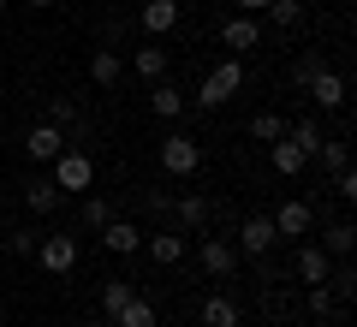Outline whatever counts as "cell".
Segmentation results:
<instances>
[{"instance_id": "obj_18", "label": "cell", "mask_w": 357, "mask_h": 327, "mask_svg": "<svg viewBox=\"0 0 357 327\" xmlns=\"http://www.w3.org/2000/svg\"><path fill=\"white\" fill-rule=\"evenodd\" d=\"M167 66H173V60H167V48H137V54H131V72L149 77V84H161Z\"/></svg>"}, {"instance_id": "obj_1", "label": "cell", "mask_w": 357, "mask_h": 327, "mask_svg": "<svg viewBox=\"0 0 357 327\" xmlns=\"http://www.w3.org/2000/svg\"><path fill=\"white\" fill-rule=\"evenodd\" d=\"M238 89H244V60L232 54V60H220L215 72L203 77V89H197V107H227Z\"/></svg>"}, {"instance_id": "obj_14", "label": "cell", "mask_w": 357, "mask_h": 327, "mask_svg": "<svg viewBox=\"0 0 357 327\" xmlns=\"http://www.w3.org/2000/svg\"><path fill=\"white\" fill-rule=\"evenodd\" d=\"M102 244H107L114 256H137V250H143V232L131 227V220H107V227H102Z\"/></svg>"}, {"instance_id": "obj_22", "label": "cell", "mask_w": 357, "mask_h": 327, "mask_svg": "<svg viewBox=\"0 0 357 327\" xmlns=\"http://www.w3.org/2000/svg\"><path fill=\"white\" fill-rule=\"evenodd\" d=\"M286 131H292V119H286V114H274V107L250 119V137H262V143H280Z\"/></svg>"}, {"instance_id": "obj_12", "label": "cell", "mask_w": 357, "mask_h": 327, "mask_svg": "<svg viewBox=\"0 0 357 327\" xmlns=\"http://www.w3.org/2000/svg\"><path fill=\"white\" fill-rule=\"evenodd\" d=\"M143 250H149L155 268H178L185 262V238H178V232H155V238H143Z\"/></svg>"}, {"instance_id": "obj_15", "label": "cell", "mask_w": 357, "mask_h": 327, "mask_svg": "<svg viewBox=\"0 0 357 327\" xmlns=\"http://www.w3.org/2000/svg\"><path fill=\"white\" fill-rule=\"evenodd\" d=\"M119 77H126V60H119L114 48H96V54H89V84H102V89H114Z\"/></svg>"}, {"instance_id": "obj_37", "label": "cell", "mask_w": 357, "mask_h": 327, "mask_svg": "<svg viewBox=\"0 0 357 327\" xmlns=\"http://www.w3.org/2000/svg\"><path fill=\"white\" fill-rule=\"evenodd\" d=\"M0 13H6V0H0Z\"/></svg>"}, {"instance_id": "obj_31", "label": "cell", "mask_w": 357, "mask_h": 327, "mask_svg": "<svg viewBox=\"0 0 357 327\" xmlns=\"http://www.w3.org/2000/svg\"><path fill=\"white\" fill-rule=\"evenodd\" d=\"M310 310L328 321V315H333V286H310Z\"/></svg>"}, {"instance_id": "obj_5", "label": "cell", "mask_w": 357, "mask_h": 327, "mask_svg": "<svg viewBox=\"0 0 357 327\" xmlns=\"http://www.w3.org/2000/svg\"><path fill=\"white\" fill-rule=\"evenodd\" d=\"M268 220H274V238H310L316 232V208L310 202H280Z\"/></svg>"}, {"instance_id": "obj_34", "label": "cell", "mask_w": 357, "mask_h": 327, "mask_svg": "<svg viewBox=\"0 0 357 327\" xmlns=\"http://www.w3.org/2000/svg\"><path fill=\"white\" fill-rule=\"evenodd\" d=\"M316 72H321V54H304V60L292 66V84H310V77H316Z\"/></svg>"}, {"instance_id": "obj_32", "label": "cell", "mask_w": 357, "mask_h": 327, "mask_svg": "<svg viewBox=\"0 0 357 327\" xmlns=\"http://www.w3.org/2000/svg\"><path fill=\"white\" fill-rule=\"evenodd\" d=\"M333 197H340V202H351V197H357V178H351V167H340V173H333Z\"/></svg>"}, {"instance_id": "obj_21", "label": "cell", "mask_w": 357, "mask_h": 327, "mask_svg": "<svg viewBox=\"0 0 357 327\" xmlns=\"http://www.w3.org/2000/svg\"><path fill=\"white\" fill-rule=\"evenodd\" d=\"M114 321H119V327H155L161 315H155V303L143 298V291H131V303H126V310L114 315Z\"/></svg>"}, {"instance_id": "obj_36", "label": "cell", "mask_w": 357, "mask_h": 327, "mask_svg": "<svg viewBox=\"0 0 357 327\" xmlns=\"http://www.w3.org/2000/svg\"><path fill=\"white\" fill-rule=\"evenodd\" d=\"M24 6H30V13H48V6H54V0H24Z\"/></svg>"}, {"instance_id": "obj_33", "label": "cell", "mask_w": 357, "mask_h": 327, "mask_svg": "<svg viewBox=\"0 0 357 327\" xmlns=\"http://www.w3.org/2000/svg\"><path fill=\"white\" fill-rule=\"evenodd\" d=\"M36 232H13V238H6V250H13V256H36Z\"/></svg>"}, {"instance_id": "obj_27", "label": "cell", "mask_w": 357, "mask_h": 327, "mask_svg": "<svg viewBox=\"0 0 357 327\" xmlns=\"http://www.w3.org/2000/svg\"><path fill=\"white\" fill-rule=\"evenodd\" d=\"M310 161H321L328 173H340V167H351V155H345V143H340V137H321V149L310 155Z\"/></svg>"}, {"instance_id": "obj_7", "label": "cell", "mask_w": 357, "mask_h": 327, "mask_svg": "<svg viewBox=\"0 0 357 327\" xmlns=\"http://www.w3.org/2000/svg\"><path fill=\"white\" fill-rule=\"evenodd\" d=\"M292 268H298V280H304V286H328V274H333V256L321 250V244H298Z\"/></svg>"}, {"instance_id": "obj_35", "label": "cell", "mask_w": 357, "mask_h": 327, "mask_svg": "<svg viewBox=\"0 0 357 327\" xmlns=\"http://www.w3.org/2000/svg\"><path fill=\"white\" fill-rule=\"evenodd\" d=\"M238 13H250V18H256V13H268V0H238Z\"/></svg>"}, {"instance_id": "obj_29", "label": "cell", "mask_w": 357, "mask_h": 327, "mask_svg": "<svg viewBox=\"0 0 357 327\" xmlns=\"http://www.w3.org/2000/svg\"><path fill=\"white\" fill-rule=\"evenodd\" d=\"M107 220H114V208H107L102 197H84V227H89V232H102Z\"/></svg>"}, {"instance_id": "obj_26", "label": "cell", "mask_w": 357, "mask_h": 327, "mask_svg": "<svg viewBox=\"0 0 357 327\" xmlns=\"http://www.w3.org/2000/svg\"><path fill=\"white\" fill-rule=\"evenodd\" d=\"M178 227H208V197H178Z\"/></svg>"}, {"instance_id": "obj_8", "label": "cell", "mask_w": 357, "mask_h": 327, "mask_svg": "<svg viewBox=\"0 0 357 327\" xmlns=\"http://www.w3.org/2000/svg\"><path fill=\"white\" fill-rule=\"evenodd\" d=\"M220 42H227L232 54H250L256 42H262V24H256L250 13H232V18H220Z\"/></svg>"}, {"instance_id": "obj_25", "label": "cell", "mask_w": 357, "mask_h": 327, "mask_svg": "<svg viewBox=\"0 0 357 327\" xmlns=\"http://www.w3.org/2000/svg\"><path fill=\"white\" fill-rule=\"evenodd\" d=\"M268 18H274L280 30H298L304 24V0H268Z\"/></svg>"}, {"instance_id": "obj_4", "label": "cell", "mask_w": 357, "mask_h": 327, "mask_svg": "<svg viewBox=\"0 0 357 327\" xmlns=\"http://www.w3.org/2000/svg\"><path fill=\"white\" fill-rule=\"evenodd\" d=\"M36 268L42 274H72L77 268V238L72 232H48V238L36 244Z\"/></svg>"}, {"instance_id": "obj_6", "label": "cell", "mask_w": 357, "mask_h": 327, "mask_svg": "<svg viewBox=\"0 0 357 327\" xmlns=\"http://www.w3.org/2000/svg\"><path fill=\"white\" fill-rule=\"evenodd\" d=\"M304 89H310V101H316L321 114H340V107H345V77L333 72V66H321V72L310 77Z\"/></svg>"}, {"instance_id": "obj_17", "label": "cell", "mask_w": 357, "mask_h": 327, "mask_svg": "<svg viewBox=\"0 0 357 327\" xmlns=\"http://www.w3.org/2000/svg\"><path fill=\"white\" fill-rule=\"evenodd\" d=\"M268 149H274V173H280V178H298V173H304V167H310V155L298 149L292 137H280V143H268Z\"/></svg>"}, {"instance_id": "obj_24", "label": "cell", "mask_w": 357, "mask_h": 327, "mask_svg": "<svg viewBox=\"0 0 357 327\" xmlns=\"http://www.w3.org/2000/svg\"><path fill=\"white\" fill-rule=\"evenodd\" d=\"M351 244H357L351 220H333V227L321 232V250H328V256H351Z\"/></svg>"}, {"instance_id": "obj_2", "label": "cell", "mask_w": 357, "mask_h": 327, "mask_svg": "<svg viewBox=\"0 0 357 327\" xmlns=\"http://www.w3.org/2000/svg\"><path fill=\"white\" fill-rule=\"evenodd\" d=\"M48 167H54V185H60V190H89V185H96V161H89L84 149H72V143H66Z\"/></svg>"}, {"instance_id": "obj_9", "label": "cell", "mask_w": 357, "mask_h": 327, "mask_svg": "<svg viewBox=\"0 0 357 327\" xmlns=\"http://www.w3.org/2000/svg\"><path fill=\"white\" fill-rule=\"evenodd\" d=\"M268 250H274V220L268 214H250L238 227V256H268Z\"/></svg>"}, {"instance_id": "obj_20", "label": "cell", "mask_w": 357, "mask_h": 327, "mask_svg": "<svg viewBox=\"0 0 357 327\" xmlns=\"http://www.w3.org/2000/svg\"><path fill=\"white\" fill-rule=\"evenodd\" d=\"M149 107H155L161 119H185V96H178V89L167 84V77H161V84L149 89Z\"/></svg>"}, {"instance_id": "obj_10", "label": "cell", "mask_w": 357, "mask_h": 327, "mask_svg": "<svg viewBox=\"0 0 357 327\" xmlns=\"http://www.w3.org/2000/svg\"><path fill=\"white\" fill-rule=\"evenodd\" d=\"M197 256H203V268H208L215 280H232V274H238V244H227V238H203V250H197Z\"/></svg>"}, {"instance_id": "obj_23", "label": "cell", "mask_w": 357, "mask_h": 327, "mask_svg": "<svg viewBox=\"0 0 357 327\" xmlns=\"http://www.w3.org/2000/svg\"><path fill=\"white\" fill-rule=\"evenodd\" d=\"M131 291H137L131 280H102V315H107V321H114V315L131 303Z\"/></svg>"}, {"instance_id": "obj_28", "label": "cell", "mask_w": 357, "mask_h": 327, "mask_svg": "<svg viewBox=\"0 0 357 327\" xmlns=\"http://www.w3.org/2000/svg\"><path fill=\"white\" fill-rule=\"evenodd\" d=\"M286 137H292L304 155H316V149H321V126H316V119H292V131H286Z\"/></svg>"}, {"instance_id": "obj_19", "label": "cell", "mask_w": 357, "mask_h": 327, "mask_svg": "<svg viewBox=\"0 0 357 327\" xmlns=\"http://www.w3.org/2000/svg\"><path fill=\"white\" fill-rule=\"evenodd\" d=\"M203 327H238V303H232L227 291L203 298Z\"/></svg>"}, {"instance_id": "obj_38", "label": "cell", "mask_w": 357, "mask_h": 327, "mask_svg": "<svg viewBox=\"0 0 357 327\" xmlns=\"http://www.w3.org/2000/svg\"><path fill=\"white\" fill-rule=\"evenodd\" d=\"M0 202H6V197H0Z\"/></svg>"}, {"instance_id": "obj_3", "label": "cell", "mask_w": 357, "mask_h": 327, "mask_svg": "<svg viewBox=\"0 0 357 327\" xmlns=\"http://www.w3.org/2000/svg\"><path fill=\"white\" fill-rule=\"evenodd\" d=\"M161 167L173 178H191L197 167H203V143L185 137V131H173V137H161Z\"/></svg>"}, {"instance_id": "obj_13", "label": "cell", "mask_w": 357, "mask_h": 327, "mask_svg": "<svg viewBox=\"0 0 357 327\" xmlns=\"http://www.w3.org/2000/svg\"><path fill=\"white\" fill-rule=\"evenodd\" d=\"M24 149H30V161H54V155L66 149V131H60V126H30Z\"/></svg>"}, {"instance_id": "obj_16", "label": "cell", "mask_w": 357, "mask_h": 327, "mask_svg": "<svg viewBox=\"0 0 357 327\" xmlns=\"http://www.w3.org/2000/svg\"><path fill=\"white\" fill-rule=\"evenodd\" d=\"M60 197H66V190L54 185V178H30V185H24V208L30 214H54V208H60Z\"/></svg>"}, {"instance_id": "obj_30", "label": "cell", "mask_w": 357, "mask_h": 327, "mask_svg": "<svg viewBox=\"0 0 357 327\" xmlns=\"http://www.w3.org/2000/svg\"><path fill=\"white\" fill-rule=\"evenodd\" d=\"M72 119H77V107H72L66 96H54V101H48V126H72Z\"/></svg>"}, {"instance_id": "obj_11", "label": "cell", "mask_w": 357, "mask_h": 327, "mask_svg": "<svg viewBox=\"0 0 357 327\" xmlns=\"http://www.w3.org/2000/svg\"><path fill=\"white\" fill-rule=\"evenodd\" d=\"M137 24L149 30V36H167V30H178V0H143Z\"/></svg>"}]
</instances>
